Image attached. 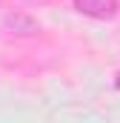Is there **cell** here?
<instances>
[{
  "label": "cell",
  "mask_w": 120,
  "mask_h": 123,
  "mask_svg": "<svg viewBox=\"0 0 120 123\" xmlns=\"http://www.w3.org/2000/svg\"><path fill=\"white\" fill-rule=\"evenodd\" d=\"M74 9L86 17H94V20H112L117 14L120 3L117 0H74Z\"/></svg>",
  "instance_id": "1"
},
{
  "label": "cell",
  "mask_w": 120,
  "mask_h": 123,
  "mask_svg": "<svg viewBox=\"0 0 120 123\" xmlns=\"http://www.w3.org/2000/svg\"><path fill=\"white\" fill-rule=\"evenodd\" d=\"M6 29H12L14 34H34V31H40V26H37V20H31L29 14L14 12V14L6 17Z\"/></svg>",
  "instance_id": "2"
}]
</instances>
